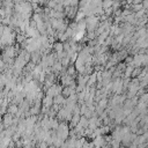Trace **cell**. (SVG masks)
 <instances>
[{
	"label": "cell",
	"instance_id": "ba28073f",
	"mask_svg": "<svg viewBox=\"0 0 148 148\" xmlns=\"http://www.w3.org/2000/svg\"><path fill=\"white\" fill-rule=\"evenodd\" d=\"M53 49H54L56 53H60V52H64V51H65V50H64V44H62L61 42H57V43H54Z\"/></svg>",
	"mask_w": 148,
	"mask_h": 148
},
{
	"label": "cell",
	"instance_id": "5bb4252c",
	"mask_svg": "<svg viewBox=\"0 0 148 148\" xmlns=\"http://www.w3.org/2000/svg\"><path fill=\"white\" fill-rule=\"evenodd\" d=\"M109 145L111 148H120V141H118V140H112Z\"/></svg>",
	"mask_w": 148,
	"mask_h": 148
},
{
	"label": "cell",
	"instance_id": "8fae6325",
	"mask_svg": "<svg viewBox=\"0 0 148 148\" xmlns=\"http://www.w3.org/2000/svg\"><path fill=\"white\" fill-rule=\"evenodd\" d=\"M134 72V67L133 66H127L125 69V77H130Z\"/></svg>",
	"mask_w": 148,
	"mask_h": 148
},
{
	"label": "cell",
	"instance_id": "52a82bcc",
	"mask_svg": "<svg viewBox=\"0 0 148 148\" xmlns=\"http://www.w3.org/2000/svg\"><path fill=\"white\" fill-rule=\"evenodd\" d=\"M80 119H81V114H73V117H72V119H71V126L72 127H76L77 125H79V123H80Z\"/></svg>",
	"mask_w": 148,
	"mask_h": 148
},
{
	"label": "cell",
	"instance_id": "5b68a950",
	"mask_svg": "<svg viewBox=\"0 0 148 148\" xmlns=\"http://www.w3.org/2000/svg\"><path fill=\"white\" fill-rule=\"evenodd\" d=\"M42 101H43V106L44 108H51L54 104V98L52 96H49V95L44 96Z\"/></svg>",
	"mask_w": 148,
	"mask_h": 148
},
{
	"label": "cell",
	"instance_id": "9c48e42d",
	"mask_svg": "<svg viewBox=\"0 0 148 148\" xmlns=\"http://www.w3.org/2000/svg\"><path fill=\"white\" fill-rule=\"evenodd\" d=\"M79 125H80L81 127H83V128H88V125H89V119H88L87 117H84V116H81V119H80Z\"/></svg>",
	"mask_w": 148,
	"mask_h": 148
},
{
	"label": "cell",
	"instance_id": "8992f818",
	"mask_svg": "<svg viewBox=\"0 0 148 148\" xmlns=\"http://www.w3.org/2000/svg\"><path fill=\"white\" fill-rule=\"evenodd\" d=\"M7 111H8V113H10L13 116H16L18 113V111H20V108L16 104H10V105H8V110Z\"/></svg>",
	"mask_w": 148,
	"mask_h": 148
},
{
	"label": "cell",
	"instance_id": "7a4b0ae2",
	"mask_svg": "<svg viewBox=\"0 0 148 148\" xmlns=\"http://www.w3.org/2000/svg\"><path fill=\"white\" fill-rule=\"evenodd\" d=\"M86 21H87V28H88V31H89V32H92V31L96 29V27H97L98 18L95 17V16H90V17H88Z\"/></svg>",
	"mask_w": 148,
	"mask_h": 148
},
{
	"label": "cell",
	"instance_id": "6da1fadb",
	"mask_svg": "<svg viewBox=\"0 0 148 148\" xmlns=\"http://www.w3.org/2000/svg\"><path fill=\"white\" fill-rule=\"evenodd\" d=\"M69 132H71V130H69L67 123L66 121H61L60 125H59V127H58V130H57L58 138H60L61 140L66 141L67 139H69Z\"/></svg>",
	"mask_w": 148,
	"mask_h": 148
},
{
	"label": "cell",
	"instance_id": "277c9868",
	"mask_svg": "<svg viewBox=\"0 0 148 148\" xmlns=\"http://www.w3.org/2000/svg\"><path fill=\"white\" fill-rule=\"evenodd\" d=\"M2 123L5 124L6 127L12 126L13 123H14V117H13V114H10V113H8V112H7L6 114H3V117H2Z\"/></svg>",
	"mask_w": 148,
	"mask_h": 148
},
{
	"label": "cell",
	"instance_id": "3957f363",
	"mask_svg": "<svg viewBox=\"0 0 148 148\" xmlns=\"http://www.w3.org/2000/svg\"><path fill=\"white\" fill-rule=\"evenodd\" d=\"M92 143H94V146H95L96 148H102V147H104L105 145H108L106 139H105L104 135H99V136L94 138V139H92Z\"/></svg>",
	"mask_w": 148,
	"mask_h": 148
},
{
	"label": "cell",
	"instance_id": "9a60e30c",
	"mask_svg": "<svg viewBox=\"0 0 148 148\" xmlns=\"http://www.w3.org/2000/svg\"><path fill=\"white\" fill-rule=\"evenodd\" d=\"M37 148H49V145H47L46 142L42 141V142H38V145H37Z\"/></svg>",
	"mask_w": 148,
	"mask_h": 148
},
{
	"label": "cell",
	"instance_id": "4fadbf2b",
	"mask_svg": "<svg viewBox=\"0 0 148 148\" xmlns=\"http://www.w3.org/2000/svg\"><path fill=\"white\" fill-rule=\"evenodd\" d=\"M99 108H102V109H105V106L108 105V101H106V98L104 97V98H102V99H99L98 101V104H97Z\"/></svg>",
	"mask_w": 148,
	"mask_h": 148
},
{
	"label": "cell",
	"instance_id": "7c38bea8",
	"mask_svg": "<svg viewBox=\"0 0 148 148\" xmlns=\"http://www.w3.org/2000/svg\"><path fill=\"white\" fill-rule=\"evenodd\" d=\"M139 102H140V103H146V104H148V92H143V94L139 97Z\"/></svg>",
	"mask_w": 148,
	"mask_h": 148
},
{
	"label": "cell",
	"instance_id": "2e32d148",
	"mask_svg": "<svg viewBox=\"0 0 148 148\" xmlns=\"http://www.w3.org/2000/svg\"><path fill=\"white\" fill-rule=\"evenodd\" d=\"M21 148H30V147H28V146H24V147H21Z\"/></svg>",
	"mask_w": 148,
	"mask_h": 148
},
{
	"label": "cell",
	"instance_id": "30bf717a",
	"mask_svg": "<svg viewBox=\"0 0 148 148\" xmlns=\"http://www.w3.org/2000/svg\"><path fill=\"white\" fill-rule=\"evenodd\" d=\"M75 72H76V68H75L74 65H69V66L67 67V69H66V73H67L68 75H71V76H73V75L75 74Z\"/></svg>",
	"mask_w": 148,
	"mask_h": 148
}]
</instances>
